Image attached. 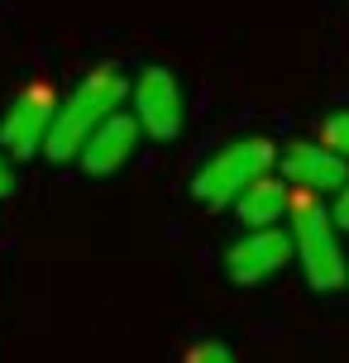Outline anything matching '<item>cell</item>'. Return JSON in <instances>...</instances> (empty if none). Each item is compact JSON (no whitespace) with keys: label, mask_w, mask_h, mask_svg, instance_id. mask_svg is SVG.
Returning <instances> with one entry per match:
<instances>
[{"label":"cell","mask_w":349,"mask_h":363,"mask_svg":"<svg viewBox=\"0 0 349 363\" xmlns=\"http://www.w3.org/2000/svg\"><path fill=\"white\" fill-rule=\"evenodd\" d=\"M129 101V82L115 67H96L87 82H77V91L67 101H57L53 125H48V139H43V158L48 163H72L82 144L92 139V129L101 120H111L115 110Z\"/></svg>","instance_id":"cell-1"},{"label":"cell","mask_w":349,"mask_h":363,"mask_svg":"<svg viewBox=\"0 0 349 363\" xmlns=\"http://www.w3.org/2000/svg\"><path fill=\"white\" fill-rule=\"evenodd\" d=\"M287 216H292V230H287L292 235V258L301 263L306 282L316 291L345 287L349 263H345V249H340V230H335V220H331V206L316 191H301V196H292Z\"/></svg>","instance_id":"cell-2"},{"label":"cell","mask_w":349,"mask_h":363,"mask_svg":"<svg viewBox=\"0 0 349 363\" xmlns=\"http://www.w3.org/2000/svg\"><path fill=\"white\" fill-rule=\"evenodd\" d=\"M277 163V148L268 139H235V144L216 148L201 167H196V177H192V196L201 201L206 211H225V206H235V196L258 182L263 172H273Z\"/></svg>","instance_id":"cell-3"},{"label":"cell","mask_w":349,"mask_h":363,"mask_svg":"<svg viewBox=\"0 0 349 363\" xmlns=\"http://www.w3.org/2000/svg\"><path fill=\"white\" fill-rule=\"evenodd\" d=\"M53 110H57V96L48 82H34L24 86L10 101L5 120H0V148L10 158H34L43 153V139H48V125H53Z\"/></svg>","instance_id":"cell-4"},{"label":"cell","mask_w":349,"mask_h":363,"mask_svg":"<svg viewBox=\"0 0 349 363\" xmlns=\"http://www.w3.org/2000/svg\"><path fill=\"white\" fill-rule=\"evenodd\" d=\"M134 120L148 139H177L182 134V86L167 67H144L139 82L129 86Z\"/></svg>","instance_id":"cell-5"},{"label":"cell","mask_w":349,"mask_h":363,"mask_svg":"<svg viewBox=\"0 0 349 363\" xmlns=\"http://www.w3.org/2000/svg\"><path fill=\"white\" fill-rule=\"evenodd\" d=\"M292 263V235L277 230V225H263V230H249L244 239H235L225 249V277L239 282V287H254L263 277H273Z\"/></svg>","instance_id":"cell-6"},{"label":"cell","mask_w":349,"mask_h":363,"mask_svg":"<svg viewBox=\"0 0 349 363\" xmlns=\"http://www.w3.org/2000/svg\"><path fill=\"white\" fill-rule=\"evenodd\" d=\"M139 120L134 115H125V110H115L111 120H101V125L92 129V139L82 144V167L87 172H96V177H111V172H120V167L134 158V148H139Z\"/></svg>","instance_id":"cell-7"},{"label":"cell","mask_w":349,"mask_h":363,"mask_svg":"<svg viewBox=\"0 0 349 363\" xmlns=\"http://www.w3.org/2000/svg\"><path fill=\"white\" fill-rule=\"evenodd\" d=\"M282 177L301 191L326 196L349 177V158H340L331 144H306L301 139V144H287V153H282Z\"/></svg>","instance_id":"cell-8"},{"label":"cell","mask_w":349,"mask_h":363,"mask_svg":"<svg viewBox=\"0 0 349 363\" xmlns=\"http://www.w3.org/2000/svg\"><path fill=\"white\" fill-rule=\"evenodd\" d=\"M287 206H292V191H287L277 177L263 172L258 182H249V186L235 196V216H239L244 230H263V225H277V220L287 216Z\"/></svg>","instance_id":"cell-9"},{"label":"cell","mask_w":349,"mask_h":363,"mask_svg":"<svg viewBox=\"0 0 349 363\" xmlns=\"http://www.w3.org/2000/svg\"><path fill=\"white\" fill-rule=\"evenodd\" d=\"M326 144H331L340 158H349V110H345V115H331V120H326Z\"/></svg>","instance_id":"cell-10"},{"label":"cell","mask_w":349,"mask_h":363,"mask_svg":"<svg viewBox=\"0 0 349 363\" xmlns=\"http://www.w3.org/2000/svg\"><path fill=\"white\" fill-rule=\"evenodd\" d=\"M187 363H239L235 354L225 345H216V340H206V345H196L192 354H187Z\"/></svg>","instance_id":"cell-11"},{"label":"cell","mask_w":349,"mask_h":363,"mask_svg":"<svg viewBox=\"0 0 349 363\" xmlns=\"http://www.w3.org/2000/svg\"><path fill=\"white\" fill-rule=\"evenodd\" d=\"M331 220H335V230H349V177L335 186V206H331Z\"/></svg>","instance_id":"cell-12"},{"label":"cell","mask_w":349,"mask_h":363,"mask_svg":"<svg viewBox=\"0 0 349 363\" xmlns=\"http://www.w3.org/2000/svg\"><path fill=\"white\" fill-rule=\"evenodd\" d=\"M15 191V167H10V158H0V196H10Z\"/></svg>","instance_id":"cell-13"},{"label":"cell","mask_w":349,"mask_h":363,"mask_svg":"<svg viewBox=\"0 0 349 363\" xmlns=\"http://www.w3.org/2000/svg\"><path fill=\"white\" fill-rule=\"evenodd\" d=\"M345 282H349V277H345Z\"/></svg>","instance_id":"cell-14"}]
</instances>
